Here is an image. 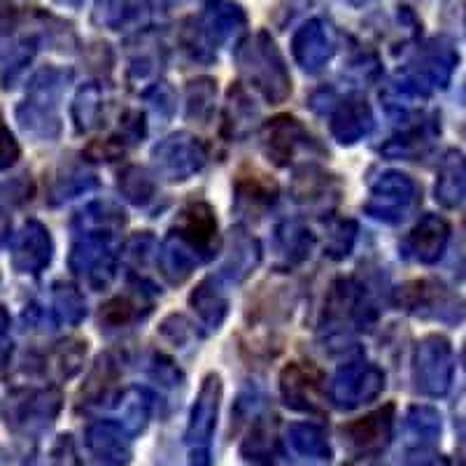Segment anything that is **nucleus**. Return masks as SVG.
Segmentation results:
<instances>
[{"instance_id":"412c9836","label":"nucleus","mask_w":466,"mask_h":466,"mask_svg":"<svg viewBox=\"0 0 466 466\" xmlns=\"http://www.w3.org/2000/svg\"><path fill=\"white\" fill-rule=\"evenodd\" d=\"M236 194H238L236 198L240 208H248V212H259L276 203L278 185L261 173L243 175L236 187Z\"/></svg>"},{"instance_id":"a211bd4d","label":"nucleus","mask_w":466,"mask_h":466,"mask_svg":"<svg viewBox=\"0 0 466 466\" xmlns=\"http://www.w3.org/2000/svg\"><path fill=\"white\" fill-rule=\"evenodd\" d=\"M436 201L443 208H457L466 197V157L460 149L445 152L439 164L434 187Z\"/></svg>"},{"instance_id":"7ed1b4c3","label":"nucleus","mask_w":466,"mask_h":466,"mask_svg":"<svg viewBox=\"0 0 466 466\" xmlns=\"http://www.w3.org/2000/svg\"><path fill=\"white\" fill-rule=\"evenodd\" d=\"M240 70L249 80V85L259 89L268 101H285L291 91L289 75H287L282 56L273 43L249 45L240 58Z\"/></svg>"},{"instance_id":"f257e3e1","label":"nucleus","mask_w":466,"mask_h":466,"mask_svg":"<svg viewBox=\"0 0 466 466\" xmlns=\"http://www.w3.org/2000/svg\"><path fill=\"white\" fill-rule=\"evenodd\" d=\"M399 303L403 310L434 322L455 324L464 318V299L434 280H415L399 287Z\"/></svg>"},{"instance_id":"ddd939ff","label":"nucleus","mask_w":466,"mask_h":466,"mask_svg":"<svg viewBox=\"0 0 466 466\" xmlns=\"http://www.w3.org/2000/svg\"><path fill=\"white\" fill-rule=\"evenodd\" d=\"M128 434L122 422H98L86 431V448L103 466H127L131 460Z\"/></svg>"},{"instance_id":"2f4dec72","label":"nucleus","mask_w":466,"mask_h":466,"mask_svg":"<svg viewBox=\"0 0 466 466\" xmlns=\"http://www.w3.org/2000/svg\"><path fill=\"white\" fill-rule=\"evenodd\" d=\"M355 231L357 227L352 222L334 224V228H331V233H329V243H327L329 255L336 257V259L350 255V248H352V243H355Z\"/></svg>"},{"instance_id":"9d476101","label":"nucleus","mask_w":466,"mask_h":466,"mask_svg":"<svg viewBox=\"0 0 466 466\" xmlns=\"http://www.w3.org/2000/svg\"><path fill=\"white\" fill-rule=\"evenodd\" d=\"M261 143H264L266 157L273 164L287 166L299 149L310 145V136L299 119L282 115L266 124L264 133H261Z\"/></svg>"},{"instance_id":"6ab92c4d","label":"nucleus","mask_w":466,"mask_h":466,"mask_svg":"<svg viewBox=\"0 0 466 466\" xmlns=\"http://www.w3.org/2000/svg\"><path fill=\"white\" fill-rule=\"evenodd\" d=\"M457 66L455 49L448 43H434L430 52H424L420 58V64L413 70V85L418 89H427V86H445L451 80L452 70Z\"/></svg>"},{"instance_id":"2eb2a0df","label":"nucleus","mask_w":466,"mask_h":466,"mask_svg":"<svg viewBox=\"0 0 466 466\" xmlns=\"http://www.w3.org/2000/svg\"><path fill=\"white\" fill-rule=\"evenodd\" d=\"M392 422H394V406H385L376 413L366 415V418L357 420V422L348 424L343 430L348 443L355 451L364 452H378L385 448L390 436H392Z\"/></svg>"},{"instance_id":"a878e982","label":"nucleus","mask_w":466,"mask_h":466,"mask_svg":"<svg viewBox=\"0 0 466 466\" xmlns=\"http://www.w3.org/2000/svg\"><path fill=\"white\" fill-rule=\"evenodd\" d=\"M280 249L285 252L287 264H297V261H303L310 252V245H313V238H310V231H306L299 224H285L280 228Z\"/></svg>"},{"instance_id":"c85d7f7f","label":"nucleus","mask_w":466,"mask_h":466,"mask_svg":"<svg viewBox=\"0 0 466 466\" xmlns=\"http://www.w3.org/2000/svg\"><path fill=\"white\" fill-rule=\"evenodd\" d=\"M149 399L147 394L140 392V390H133V392H128L127 397H124L122 401V420H124V427H127L131 434H136V431H140L147 424V418H149Z\"/></svg>"},{"instance_id":"f8f14e48","label":"nucleus","mask_w":466,"mask_h":466,"mask_svg":"<svg viewBox=\"0 0 466 466\" xmlns=\"http://www.w3.org/2000/svg\"><path fill=\"white\" fill-rule=\"evenodd\" d=\"M12 266L19 273H40L52 261V238L40 222H26L12 240Z\"/></svg>"},{"instance_id":"4468645a","label":"nucleus","mask_w":466,"mask_h":466,"mask_svg":"<svg viewBox=\"0 0 466 466\" xmlns=\"http://www.w3.org/2000/svg\"><path fill=\"white\" fill-rule=\"evenodd\" d=\"M451 240V227L439 215H427L418 222L406 240L408 255L420 264H436Z\"/></svg>"},{"instance_id":"39448f33","label":"nucleus","mask_w":466,"mask_h":466,"mask_svg":"<svg viewBox=\"0 0 466 466\" xmlns=\"http://www.w3.org/2000/svg\"><path fill=\"white\" fill-rule=\"evenodd\" d=\"M56 70H45L33 80L31 94L19 107V124L24 131L35 133V136H54L58 131V119H56V96L61 89V82L56 80Z\"/></svg>"},{"instance_id":"bb28decb","label":"nucleus","mask_w":466,"mask_h":466,"mask_svg":"<svg viewBox=\"0 0 466 466\" xmlns=\"http://www.w3.org/2000/svg\"><path fill=\"white\" fill-rule=\"evenodd\" d=\"M119 189L124 191V197L133 203H147L154 194V182L147 175V170L143 168H131L124 170V175L119 177Z\"/></svg>"},{"instance_id":"b1692460","label":"nucleus","mask_w":466,"mask_h":466,"mask_svg":"<svg viewBox=\"0 0 466 466\" xmlns=\"http://www.w3.org/2000/svg\"><path fill=\"white\" fill-rule=\"evenodd\" d=\"M191 306L198 313V318L210 327H219L222 319L227 318L228 303L222 297V291L215 287V280H206L198 285V289L191 294Z\"/></svg>"},{"instance_id":"f3484780","label":"nucleus","mask_w":466,"mask_h":466,"mask_svg":"<svg viewBox=\"0 0 466 466\" xmlns=\"http://www.w3.org/2000/svg\"><path fill=\"white\" fill-rule=\"evenodd\" d=\"M291 194H294V201L306 208H327L339 198V180L324 170L306 166L294 177Z\"/></svg>"},{"instance_id":"cd10ccee","label":"nucleus","mask_w":466,"mask_h":466,"mask_svg":"<svg viewBox=\"0 0 466 466\" xmlns=\"http://www.w3.org/2000/svg\"><path fill=\"white\" fill-rule=\"evenodd\" d=\"M115 364L116 361H112L110 357H101L94 371H91L89 382H86L85 390H82V397L86 394V399H91V401H101L103 397H107L112 382H115L116 378Z\"/></svg>"},{"instance_id":"5701e85b","label":"nucleus","mask_w":466,"mask_h":466,"mask_svg":"<svg viewBox=\"0 0 466 466\" xmlns=\"http://www.w3.org/2000/svg\"><path fill=\"white\" fill-rule=\"evenodd\" d=\"M294 54L306 70H319L329 58V45L324 40V33L315 24L303 28L294 40Z\"/></svg>"},{"instance_id":"473e14b6","label":"nucleus","mask_w":466,"mask_h":466,"mask_svg":"<svg viewBox=\"0 0 466 466\" xmlns=\"http://www.w3.org/2000/svg\"><path fill=\"white\" fill-rule=\"evenodd\" d=\"M19 154H22V149L16 145L15 136L7 128L0 127V170L15 166L16 159H19Z\"/></svg>"},{"instance_id":"72a5a7b5","label":"nucleus","mask_w":466,"mask_h":466,"mask_svg":"<svg viewBox=\"0 0 466 466\" xmlns=\"http://www.w3.org/2000/svg\"><path fill=\"white\" fill-rule=\"evenodd\" d=\"M7 327H10V319H7V313L0 306V360L5 355L7 350Z\"/></svg>"},{"instance_id":"393cba45","label":"nucleus","mask_w":466,"mask_h":466,"mask_svg":"<svg viewBox=\"0 0 466 466\" xmlns=\"http://www.w3.org/2000/svg\"><path fill=\"white\" fill-rule=\"evenodd\" d=\"M86 352V345L80 340H68V343H58L47 357V364L56 369L61 378H70L80 371L82 357Z\"/></svg>"},{"instance_id":"0eeeda50","label":"nucleus","mask_w":466,"mask_h":466,"mask_svg":"<svg viewBox=\"0 0 466 466\" xmlns=\"http://www.w3.org/2000/svg\"><path fill=\"white\" fill-rule=\"evenodd\" d=\"M385 390V373L373 364H348L336 376L331 397L340 408H357L380 397Z\"/></svg>"},{"instance_id":"4be33fe9","label":"nucleus","mask_w":466,"mask_h":466,"mask_svg":"<svg viewBox=\"0 0 466 466\" xmlns=\"http://www.w3.org/2000/svg\"><path fill=\"white\" fill-rule=\"evenodd\" d=\"M287 441L306 460H329L331 457V448H329L327 434L315 424H291L287 431Z\"/></svg>"},{"instance_id":"dca6fc26","label":"nucleus","mask_w":466,"mask_h":466,"mask_svg":"<svg viewBox=\"0 0 466 466\" xmlns=\"http://www.w3.org/2000/svg\"><path fill=\"white\" fill-rule=\"evenodd\" d=\"M177 227V238L191 249V252H206L215 243L218 236V219L212 215L210 206L206 203H191L180 212V218L175 222Z\"/></svg>"},{"instance_id":"9b49d317","label":"nucleus","mask_w":466,"mask_h":466,"mask_svg":"<svg viewBox=\"0 0 466 466\" xmlns=\"http://www.w3.org/2000/svg\"><path fill=\"white\" fill-rule=\"evenodd\" d=\"M157 166L168 175V180H187L191 173H197L206 161V149L197 138L189 136H173L154 149Z\"/></svg>"},{"instance_id":"1a4fd4ad","label":"nucleus","mask_w":466,"mask_h":466,"mask_svg":"<svg viewBox=\"0 0 466 466\" xmlns=\"http://www.w3.org/2000/svg\"><path fill=\"white\" fill-rule=\"evenodd\" d=\"M280 390L289 408L318 413L322 399V373L310 364H289L280 376Z\"/></svg>"},{"instance_id":"6e6552de","label":"nucleus","mask_w":466,"mask_h":466,"mask_svg":"<svg viewBox=\"0 0 466 466\" xmlns=\"http://www.w3.org/2000/svg\"><path fill=\"white\" fill-rule=\"evenodd\" d=\"M219 401H222V378L218 373H210L203 380L197 403L191 408L189 427H187V443L191 445V451L208 448L210 443L215 424H218Z\"/></svg>"},{"instance_id":"f03ea898","label":"nucleus","mask_w":466,"mask_h":466,"mask_svg":"<svg viewBox=\"0 0 466 466\" xmlns=\"http://www.w3.org/2000/svg\"><path fill=\"white\" fill-rule=\"evenodd\" d=\"M61 410V394L56 390H22L7 397L5 422L16 434H37L47 430Z\"/></svg>"},{"instance_id":"c756f323","label":"nucleus","mask_w":466,"mask_h":466,"mask_svg":"<svg viewBox=\"0 0 466 466\" xmlns=\"http://www.w3.org/2000/svg\"><path fill=\"white\" fill-rule=\"evenodd\" d=\"M54 308L64 322H80L82 315H85V301L77 294V289L70 285L54 287Z\"/></svg>"},{"instance_id":"20e7f679","label":"nucleus","mask_w":466,"mask_h":466,"mask_svg":"<svg viewBox=\"0 0 466 466\" xmlns=\"http://www.w3.org/2000/svg\"><path fill=\"white\" fill-rule=\"evenodd\" d=\"M452 348L443 336H427L415 350V382L424 394L439 397L448 392L452 380Z\"/></svg>"},{"instance_id":"7c9ffc66","label":"nucleus","mask_w":466,"mask_h":466,"mask_svg":"<svg viewBox=\"0 0 466 466\" xmlns=\"http://www.w3.org/2000/svg\"><path fill=\"white\" fill-rule=\"evenodd\" d=\"M138 310H136V303L127 297L112 299L101 313V322H106L107 327H122V324H128L136 319Z\"/></svg>"},{"instance_id":"423d86ee","label":"nucleus","mask_w":466,"mask_h":466,"mask_svg":"<svg viewBox=\"0 0 466 466\" xmlns=\"http://www.w3.org/2000/svg\"><path fill=\"white\" fill-rule=\"evenodd\" d=\"M418 201V187L403 173L380 175L371 187L366 212L382 222H399Z\"/></svg>"},{"instance_id":"aec40b11","label":"nucleus","mask_w":466,"mask_h":466,"mask_svg":"<svg viewBox=\"0 0 466 466\" xmlns=\"http://www.w3.org/2000/svg\"><path fill=\"white\" fill-rule=\"evenodd\" d=\"M373 115L371 107L366 106V101L360 98H348L336 107L334 116H331V133L340 143H357L361 136L371 131Z\"/></svg>"}]
</instances>
